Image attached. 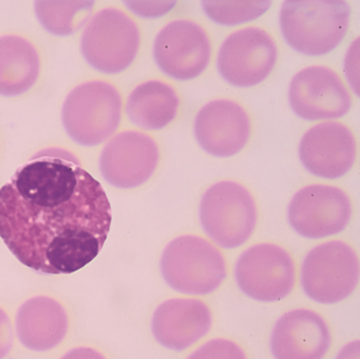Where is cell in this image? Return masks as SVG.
I'll return each mask as SVG.
<instances>
[{
    "mask_svg": "<svg viewBox=\"0 0 360 359\" xmlns=\"http://www.w3.org/2000/svg\"><path fill=\"white\" fill-rule=\"evenodd\" d=\"M111 222L105 190L67 151L39 153L0 188V237L34 271L84 267L102 250Z\"/></svg>",
    "mask_w": 360,
    "mask_h": 359,
    "instance_id": "obj_1",
    "label": "cell"
},
{
    "mask_svg": "<svg viewBox=\"0 0 360 359\" xmlns=\"http://www.w3.org/2000/svg\"><path fill=\"white\" fill-rule=\"evenodd\" d=\"M350 14L343 0H287L280 12L282 35L301 54L326 55L344 40Z\"/></svg>",
    "mask_w": 360,
    "mask_h": 359,
    "instance_id": "obj_2",
    "label": "cell"
},
{
    "mask_svg": "<svg viewBox=\"0 0 360 359\" xmlns=\"http://www.w3.org/2000/svg\"><path fill=\"white\" fill-rule=\"evenodd\" d=\"M122 99L109 82L90 81L77 85L62 108L65 132L75 143L92 147L104 143L122 122Z\"/></svg>",
    "mask_w": 360,
    "mask_h": 359,
    "instance_id": "obj_3",
    "label": "cell"
},
{
    "mask_svg": "<svg viewBox=\"0 0 360 359\" xmlns=\"http://www.w3.org/2000/svg\"><path fill=\"white\" fill-rule=\"evenodd\" d=\"M161 272L175 291L205 295L226 278L224 256L212 243L198 236H182L170 241L161 257Z\"/></svg>",
    "mask_w": 360,
    "mask_h": 359,
    "instance_id": "obj_4",
    "label": "cell"
},
{
    "mask_svg": "<svg viewBox=\"0 0 360 359\" xmlns=\"http://www.w3.org/2000/svg\"><path fill=\"white\" fill-rule=\"evenodd\" d=\"M200 218L205 234L221 248H236L250 239L258 220L248 188L232 181L218 182L204 193Z\"/></svg>",
    "mask_w": 360,
    "mask_h": 359,
    "instance_id": "obj_5",
    "label": "cell"
},
{
    "mask_svg": "<svg viewBox=\"0 0 360 359\" xmlns=\"http://www.w3.org/2000/svg\"><path fill=\"white\" fill-rule=\"evenodd\" d=\"M139 48L140 31L136 21L113 7L97 12L81 39L85 61L104 74H120L129 68Z\"/></svg>",
    "mask_w": 360,
    "mask_h": 359,
    "instance_id": "obj_6",
    "label": "cell"
},
{
    "mask_svg": "<svg viewBox=\"0 0 360 359\" xmlns=\"http://www.w3.org/2000/svg\"><path fill=\"white\" fill-rule=\"evenodd\" d=\"M359 259L352 246L340 241L319 245L307 254L301 271L306 294L314 301L333 305L357 288Z\"/></svg>",
    "mask_w": 360,
    "mask_h": 359,
    "instance_id": "obj_7",
    "label": "cell"
},
{
    "mask_svg": "<svg viewBox=\"0 0 360 359\" xmlns=\"http://www.w3.org/2000/svg\"><path fill=\"white\" fill-rule=\"evenodd\" d=\"M236 280L250 298L279 301L287 298L295 286V264L292 256L279 245H255L239 257Z\"/></svg>",
    "mask_w": 360,
    "mask_h": 359,
    "instance_id": "obj_8",
    "label": "cell"
},
{
    "mask_svg": "<svg viewBox=\"0 0 360 359\" xmlns=\"http://www.w3.org/2000/svg\"><path fill=\"white\" fill-rule=\"evenodd\" d=\"M352 215L350 197L338 187L311 184L294 195L288 207L292 229L303 237L321 239L340 234Z\"/></svg>",
    "mask_w": 360,
    "mask_h": 359,
    "instance_id": "obj_9",
    "label": "cell"
},
{
    "mask_svg": "<svg viewBox=\"0 0 360 359\" xmlns=\"http://www.w3.org/2000/svg\"><path fill=\"white\" fill-rule=\"evenodd\" d=\"M278 48L262 28L248 27L232 33L218 53L219 74L230 84L248 88L259 84L272 73Z\"/></svg>",
    "mask_w": 360,
    "mask_h": 359,
    "instance_id": "obj_10",
    "label": "cell"
},
{
    "mask_svg": "<svg viewBox=\"0 0 360 359\" xmlns=\"http://www.w3.org/2000/svg\"><path fill=\"white\" fill-rule=\"evenodd\" d=\"M153 53L165 74L179 81H188L207 69L211 56L210 39L194 21H172L158 34Z\"/></svg>",
    "mask_w": 360,
    "mask_h": 359,
    "instance_id": "obj_11",
    "label": "cell"
},
{
    "mask_svg": "<svg viewBox=\"0 0 360 359\" xmlns=\"http://www.w3.org/2000/svg\"><path fill=\"white\" fill-rule=\"evenodd\" d=\"M292 111L306 120H328L350 111L351 95L343 80L333 69L314 65L292 78L289 88Z\"/></svg>",
    "mask_w": 360,
    "mask_h": 359,
    "instance_id": "obj_12",
    "label": "cell"
},
{
    "mask_svg": "<svg viewBox=\"0 0 360 359\" xmlns=\"http://www.w3.org/2000/svg\"><path fill=\"white\" fill-rule=\"evenodd\" d=\"M159 159V147L152 137L138 131H125L113 137L103 149L99 168L110 184L129 189L150 179Z\"/></svg>",
    "mask_w": 360,
    "mask_h": 359,
    "instance_id": "obj_13",
    "label": "cell"
},
{
    "mask_svg": "<svg viewBox=\"0 0 360 359\" xmlns=\"http://www.w3.org/2000/svg\"><path fill=\"white\" fill-rule=\"evenodd\" d=\"M357 143L354 133L338 122H324L307 131L300 144V159L313 175L338 179L354 166Z\"/></svg>",
    "mask_w": 360,
    "mask_h": 359,
    "instance_id": "obj_14",
    "label": "cell"
},
{
    "mask_svg": "<svg viewBox=\"0 0 360 359\" xmlns=\"http://www.w3.org/2000/svg\"><path fill=\"white\" fill-rule=\"evenodd\" d=\"M195 136L200 147L211 156H236L244 149L251 136L250 115L235 101H212L200 108L196 115Z\"/></svg>",
    "mask_w": 360,
    "mask_h": 359,
    "instance_id": "obj_15",
    "label": "cell"
},
{
    "mask_svg": "<svg viewBox=\"0 0 360 359\" xmlns=\"http://www.w3.org/2000/svg\"><path fill=\"white\" fill-rule=\"evenodd\" d=\"M330 346L329 327L309 309L285 313L276 322L271 339L276 359H323Z\"/></svg>",
    "mask_w": 360,
    "mask_h": 359,
    "instance_id": "obj_16",
    "label": "cell"
},
{
    "mask_svg": "<svg viewBox=\"0 0 360 359\" xmlns=\"http://www.w3.org/2000/svg\"><path fill=\"white\" fill-rule=\"evenodd\" d=\"M210 309L198 298H172L158 307L152 332L167 349L182 351L194 346L210 330Z\"/></svg>",
    "mask_w": 360,
    "mask_h": 359,
    "instance_id": "obj_17",
    "label": "cell"
},
{
    "mask_svg": "<svg viewBox=\"0 0 360 359\" xmlns=\"http://www.w3.org/2000/svg\"><path fill=\"white\" fill-rule=\"evenodd\" d=\"M18 339L37 353L54 349L65 339L69 329L65 307L49 296H35L20 306L15 317Z\"/></svg>",
    "mask_w": 360,
    "mask_h": 359,
    "instance_id": "obj_18",
    "label": "cell"
},
{
    "mask_svg": "<svg viewBox=\"0 0 360 359\" xmlns=\"http://www.w3.org/2000/svg\"><path fill=\"white\" fill-rule=\"evenodd\" d=\"M40 58L31 41L19 35L0 37V95H22L38 81Z\"/></svg>",
    "mask_w": 360,
    "mask_h": 359,
    "instance_id": "obj_19",
    "label": "cell"
},
{
    "mask_svg": "<svg viewBox=\"0 0 360 359\" xmlns=\"http://www.w3.org/2000/svg\"><path fill=\"white\" fill-rule=\"evenodd\" d=\"M180 99L173 87L161 81L138 85L129 96L126 115L140 129L155 131L176 118Z\"/></svg>",
    "mask_w": 360,
    "mask_h": 359,
    "instance_id": "obj_20",
    "label": "cell"
},
{
    "mask_svg": "<svg viewBox=\"0 0 360 359\" xmlns=\"http://www.w3.org/2000/svg\"><path fill=\"white\" fill-rule=\"evenodd\" d=\"M94 8V1H37L35 13L51 34L70 35L79 31Z\"/></svg>",
    "mask_w": 360,
    "mask_h": 359,
    "instance_id": "obj_21",
    "label": "cell"
},
{
    "mask_svg": "<svg viewBox=\"0 0 360 359\" xmlns=\"http://www.w3.org/2000/svg\"><path fill=\"white\" fill-rule=\"evenodd\" d=\"M204 12L211 20L223 26H237L262 17L272 5L266 0L255 1H202Z\"/></svg>",
    "mask_w": 360,
    "mask_h": 359,
    "instance_id": "obj_22",
    "label": "cell"
},
{
    "mask_svg": "<svg viewBox=\"0 0 360 359\" xmlns=\"http://www.w3.org/2000/svg\"><path fill=\"white\" fill-rule=\"evenodd\" d=\"M188 359H248L244 350L229 339H212L191 353Z\"/></svg>",
    "mask_w": 360,
    "mask_h": 359,
    "instance_id": "obj_23",
    "label": "cell"
},
{
    "mask_svg": "<svg viewBox=\"0 0 360 359\" xmlns=\"http://www.w3.org/2000/svg\"><path fill=\"white\" fill-rule=\"evenodd\" d=\"M125 4L129 10L143 18L161 17L176 5L175 1H125Z\"/></svg>",
    "mask_w": 360,
    "mask_h": 359,
    "instance_id": "obj_24",
    "label": "cell"
},
{
    "mask_svg": "<svg viewBox=\"0 0 360 359\" xmlns=\"http://www.w3.org/2000/svg\"><path fill=\"white\" fill-rule=\"evenodd\" d=\"M13 348V327L10 317L0 308V359H4Z\"/></svg>",
    "mask_w": 360,
    "mask_h": 359,
    "instance_id": "obj_25",
    "label": "cell"
},
{
    "mask_svg": "<svg viewBox=\"0 0 360 359\" xmlns=\"http://www.w3.org/2000/svg\"><path fill=\"white\" fill-rule=\"evenodd\" d=\"M61 359H106L102 353L91 348H76L65 353Z\"/></svg>",
    "mask_w": 360,
    "mask_h": 359,
    "instance_id": "obj_26",
    "label": "cell"
},
{
    "mask_svg": "<svg viewBox=\"0 0 360 359\" xmlns=\"http://www.w3.org/2000/svg\"><path fill=\"white\" fill-rule=\"evenodd\" d=\"M360 344L359 341H354L344 346L343 349L340 350L336 359H360Z\"/></svg>",
    "mask_w": 360,
    "mask_h": 359,
    "instance_id": "obj_27",
    "label": "cell"
}]
</instances>
